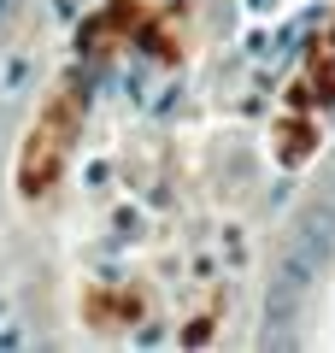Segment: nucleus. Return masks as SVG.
Wrapping results in <instances>:
<instances>
[{"instance_id": "f257e3e1", "label": "nucleus", "mask_w": 335, "mask_h": 353, "mask_svg": "<svg viewBox=\"0 0 335 353\" xmlns=\"http://www.w3.org/2000/svg\"><path fill=\"white\" fill-rule=\"evenodd\" d=\"M329 248H335V206H312L294 224L288 253H283V265H276V277H271V294H265V318H271L265 324V341H288L283 324L300 312V301H306L318 265L329 259Z\"/></svg>"}, {"instance_id": "f03ea898", "label": "nucleus", "mask_w": 335, "mask_h": 353, "mask_svg": "<svg viewBox=\"0 0 335 353\" xmlns=\"http://www.w3.org/2000/svg\"><path fill=\"white\" fill-rule=\"evenodd\" d=\"M24 77H30V59H12V71H6V94H12V88H24Z\"/></svg>"}, {"instance_id": "7ed1b4c3", "label": "nucleus", "mask_w": 335, "mask_h": 353, "mask_svg": "<svg viewBox=\"0 0 335 353\" xmlns=\"http://www.w3.org/2000/svg\"><path fill=\"white\" fill-rule=\"evenodd\" d=\"M12 6H18V0H0V24H6V18H12Z\"/></svg>"}]
</instances>
